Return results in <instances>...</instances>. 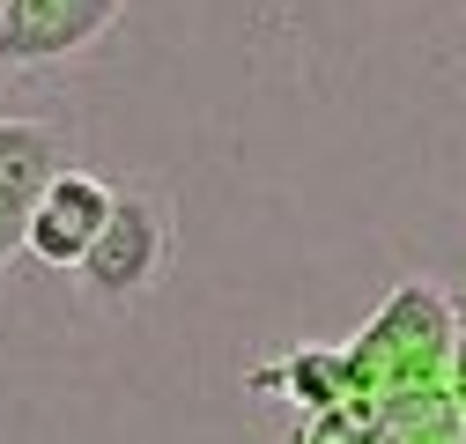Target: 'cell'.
Segmentation results:
<instances>
[{
  "label": "cell",
  "mask_w": 466,
  "mask_h": 444,
  "mask_svg": "<svg viewBox=\"0 0 466 444\" xmlns=\"http://www.w3.org/2000/svg\"><path fill=\"white\" fill-rule=\"evenodd\" d=\"M170 245H178V222H170V200L148 193V186H119V200H111L104 215V230L96 245L82 252V297L96 304H134L163 282V267H170Z\"/></svg>",
  "instance_id": "1"
},
{
  "label": "cell",
  "mask_w": 466,
  "mask_h": 444,
  "mask_svg": "<svg viewBox=\"0 0 466 444\" xmlns=\"http://www.w3.org/2000/svg\"><path fill=\"white\" fill-rule=\"evenodd\" d=\"M127 0H8L0 8V67H60L119 30Z\"/></svg>",
  "instance_id": "2"
},
{
  "label": "cell",
  "mask_w": 466,
  "mask_h": 444,
  "mask_svg": "<svg viewBox=\"0 0 466 444\" xmlns=\"http://www.w3.org/2000/svg\"><path fill=\"white\" fill-rule=\"evenodd\" d=\"M111 200H119V186H104L96 171H75V163H67V171L37 193L23 252H30V259H45V267H82V252L96 245Z\"/></svg>",
  "instance_id": "3"
},
{
  "label": "cell",
  "mask_w": 466,
  "mask_h": 444,
  "mask_svg": "<svg viewBox=\"0 0 466 444\" xmlns=\"http://www.w3.org/2000/svg\"><path fill=\"white\" fill-rule=\"evenodd\" d=\"M67 171V134L37 119H0V193L15 207H37V193Z\"/></svg>",
  "instance_id": "4"
},
{
  "label": "cell",
  "mask_w": 466,
  "mask_h": 444,
  "mask_svg": "<svg viewBox=\"0 0 466 444\" xmlns=\"http://www.w3.org/2000/svg\"><path fill=\"white\" fill-rule=\"evenodd\" d=\"M259 385H289L311 415H333V400L348 393V356L333 348H304V356H289V370H267Z\"/></svg>",
  "instance_id": "5"
},
{
  "label": "cell",
  "mask_w": 466,
  "mask_h": 444,
  "mask_svg": "<svg viewBox=\"0 0 466 444\" xmlns=\"http://www.w3.org/2000/svg\"><path fill=\"white\" fill-rule=\"evenodd\" d=\"M23 237H30V207H15L8 193H0V274H8V259L23 252Z\"/></svg>",
  "instance_id": "6"
},
{
  "label": "cell",
  "mask_w": 466,
  "mask_h": 444,
  "mask_svg": "<svg viewBox=\"0 0 466 444\" xmlns=\"http://www.w3.org/2000/svg\"><path fill=\"white\" fill-rule=\"evenodd\" d=\"M311 444H348V437H340V429H333V422H326V429H319V437H311Z\"/></svg>",
  "instance_id": "7"
},
{
  "label": "cell",
  "mask_w": 466,
  "mask_h": 444,
  "mask_svg": "<svg viewBox=\"0 0 466 444\" xmlns=\"http://www.w3.org/2000/svg\"><path fill=\"white\" fill-rule=\"evenodd\" d=\"M0 8H8V0H0Z\"/></svg>",
  "instance_id": "8"
}]
</instances>
